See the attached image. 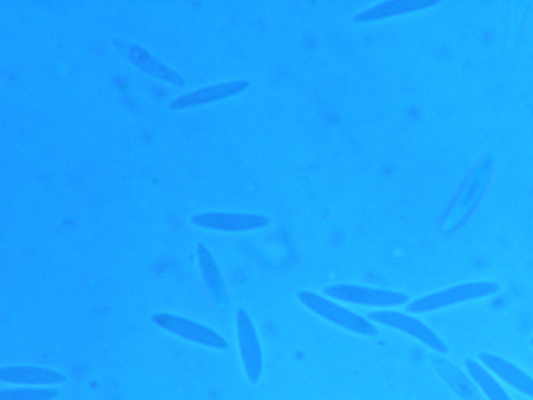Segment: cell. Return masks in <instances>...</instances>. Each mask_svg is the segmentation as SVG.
Listing matches in <instances>:
<instances>
[{
    "mask_svg": "<svg viewBox=\"0 0 533 400\" xmlns=\"http://www.w3.org/2000/svg\"><path fill=\"white\" fill-rule=\"evenodd\" d=\"M369 317L376 323L417 339L440 354L448 352L445 342L427 324L410 314L392 310H379L371 312Z\"/></svg>",
    "mask_w": 533,
    "mask_h": 400,
    "instance_id": "277c9868",
    "label": "cell"
},
{
    "mask_svg": "<svg viewBox=\"0 0 533 400\" xmlns=\"http://www.w3.org/2000/svg\"><path fill=\"white\" fill-rule=\"evenodd\" d=\"M414 7L412 2H391L380 5L374 8L372 11H368L362 15V19L378 18L383 16H389L397 14L406 10H410Z\"/></svg>",
    "mask_w": 533,
    "mask_h": 400,
    "instance_id": "8fae6325",
    "label": "cell"
},
{
    "mask_svg": "<svg viewBox=\"0 0 533 400\" xmlns=\"http://www.w3.org/2000/svg\"><path fill=\"white\" fill-rule=\"evenodd\" d=\"M431 363L447 385L463 400H486L474 381L454 364L438 356L431 357Z\"/></svg>",
    "mask_w": 533,
    "mask_h": 400,
    "instance_id": "52a82bcc",
    "label": "cell"
},
{
    "mask_svg": "<svg viewBox=\"0 0 533 400\" xmlns=\"http://www.w3.org/2000/svg\"><path fill=\"white\" fill-rule=\"evenodd\" d=\"M324 292L327 296L348 304L374 308L400 307L408 304L410 300L408 294L400 291L359 285H333L326 287Z\"/></svg>",
    "mask_w": 533,
    "mask_h": 400,
    "instance_id": "3957f363",
    "label": "cell"
},
{
    "mask_svg": "<svg viewBox=\"0 0 533 400\" xmlns=\"http://www.w3.org/2000/svg\"><path fill=\"white\" fill-rule=\"evenodd\" d=\"M479 358L498 378L520 393L533 398V379L525 371L510 361L492 354L481 353Z\"/></svg>",
    "mask_w": 533,
    "mask_h": 400,
    "instance_id": "8992f818",
    "label": "cell"
},
{
    "mask_svg": "<svg viewBox=\"0 0 533 400\" xmlns=\"http://www.w3.org/2000/svg\"><path fill=\"white\" fill-rule=\"evenodd\" d=\"M297 297L304 307L344 330L368 337H375L379 334L378 329L370 320L335 303L332 299L306 290L299 291Z\"/></svg>",
    "mask_w": 533,
    "mask_h": 400,
    "instance_id": "6da1fadb",
    "label": "cell"
},
{
    "mask_svg": "<svg viewBox=\"0 0 533 400\" xmlns=\"http://www.w3.org/2000/svg\"><path fill=\"white\" fill-rule=\"evenodd\" d=\"M202 263L203 267H206L209 288L213 294L215 302L219 306H224L227 300L226 290L218 266L209 254H206Z\"/></svg>",
    "mask_w": 533,
    "mask_h": 400,
    "instance_id": "30bf717a",
    "label": "cell"
},
{
    "mask_svg": "<svg viewBox=\"0 0 533 400\" xmlns=\"http://www.w3.org/2000/svg\"><path fill=\"white\" fill-rule=\"evenodd\" d=\"M498 290L499 286L494 282L461 284L414 300L409 304L408 311L415 314L434 312L491 296Z\"/></svg>",
    "mask_w": 533,
    "mask_h": 400,
    "instance_id": "7a4b0ae2",
    "label": "cell"
},
{
    "mask_svg": "<svg viewBox=\"0 0 533 400\" xmlns=\"http://www.w3.org/2000/svg\"><path fill=\"white\" fill-rule=\"evenodd\" d=\"M531 342H532V345H533V339H532V341H531Z\"/></svg>",
    "mask_w": 533,
    "mask_h": 400,
    "instance_id": "7c38bea8",
    "label": "cell"
},
{
    "mask_svg": "<svg viewBox=\"0 0 533 400\" xmlns=\"http://www.w3.org/2000/svg\"><path fill=\"white\" fill-rule=\"evenodd\" d=\"M465 365L470 378L489 400H513L489 369L472 359L466 360Z\"/></svg>",
    "mask_w": 533,
    "mask_h": 400,
    "instance_id": "9c48e42d",
    "label": "cell"
},
{
    "mask_svg": "<svg viewBox=\"0 0 533 400\" xmlns=\"http://www.w3.org/2000/svg\"><path fill=\"white\" fill-rule=\"evenodd\" d=\"M199 222L225 231H247L266 227L268 219L257 215L215 214L202 216Z\"/></svg>",
    "mask_w": 533,
    "mask_h": 400,
    "instance_id": "ba28073f",
    "label": "cell"
},
{
    "mask_svg": "<svg viewBox=\"0 0 533 400\" xmlns=\"http://www.w3.org/2000/svg\"><path fill=\"white\" fill-rule=\"evenodd\" d=\"M238 339L242 362L251 383L257 384L264 369V354L255 323L245 310L237 316Z\"/></svg>",
    "mask_w": 533,
    "mask_h": 400,
    "instance_id": "5b68a950",
    "label": "cell"
}]
</instances>
